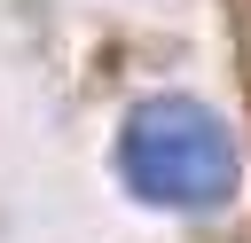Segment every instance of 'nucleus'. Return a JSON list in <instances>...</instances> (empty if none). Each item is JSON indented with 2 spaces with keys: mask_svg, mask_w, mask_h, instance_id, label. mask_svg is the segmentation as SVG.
Instances as JSON below:
<instances>
[{
  "mask_svg": "<svg viewBox=\"0 0 251 243\" xmlns=\"http://www.w3.org/2000/svg\"><path fill=\"white\" fill-rule=\"evenodd\" d=\"M118 180L157 212H220L243 180V149L212 102L149 94L118 125Z\"/></svg>",
  "mask_w": 251,
  "mask_h": 243,
  "instance_id": "1",
  "label": "nucleus"
}]
</instances>
